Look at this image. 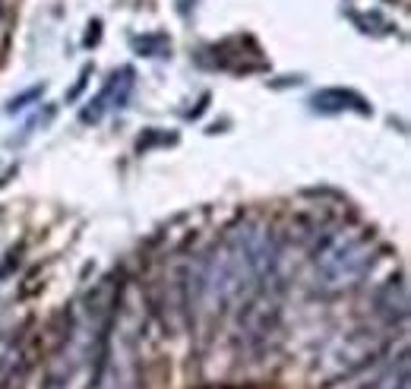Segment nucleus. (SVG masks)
<instances>
[{
  "mask_svg": "<svg viewBox=\"0 0 411 389\" xmlns=\"http://www.w3.org/2000/svg\"><path fill=\"white\" fill-rule=\"evenodd\" d=\"M370 240L364 234H329L316 247V276H320L323 288H348L354 278L364 276V269L374 260Z\"/></svg>",
  "mask_w": 411,
  "mask_h": 389,
  "instance_id": "f257e3e1",
  "label": "nucleus"
}]
</instances>
